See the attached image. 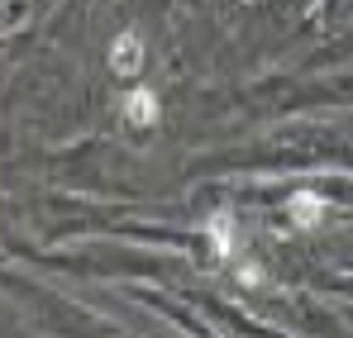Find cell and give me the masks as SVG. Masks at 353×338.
Wrapping results in <instances>:
<instances>
[{
  "mask_svg": "<svg viewBox=\"0 0 353 338\" xmlns=\"http://www.w3.org/2000/svg\"><path fill=\"white\" fill-rule=\"evenodd\" d=\"M110 72L115 76H139L143 72V39L134 29H124L115 43H110Z\"/></svg>",
  "mask_w": 353,
  "mask_h": 338,
  "instance_id": "1",
  "label": "cell"
},
{
  "mask_svg": "<svg viewBox=\"0 0 353 338\" xmlns=\"http://www.w3.org/2000/svg\"><path fill=\"white\" fill-rule=\"evenodd\" d=\"M119 114H124V124H134V129H148V124H158V91H148V86H134V91L119 101Z\"/></svg>",
  "mask_w": 353,
  "mask_h": 338,
  "instance_id": "2",
  "label": "cell"
},
{
  "mask_svg": "<svg viewBox=\"0 0 353 338\" xmlns=\"http://www.w3.org/2000/svg\"><path fill=\"white\" fill-rule=\"evenodd\" d=\"M287 210H292V224H301V229H315L320 220H325V200L310 196V191H296Z\"/></svg>",
  "mask_w": 353,
  "mask_h": 338,
  "instance_id": "3",
  "label": "cell"
}]
</instances>
